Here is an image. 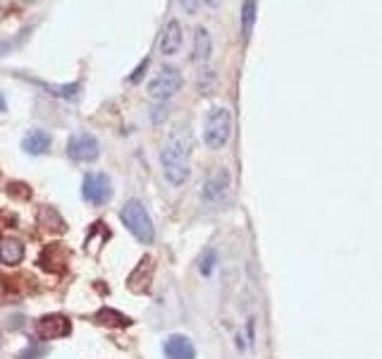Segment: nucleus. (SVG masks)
Masks as SVG:
<instances>
[{"mask_svg": "<svg viewBox=\"0 0 382 359\" xmlns=\"http://www.w3.org/2000/svg\"><path fill=\"white\" fill-rule=\"evenodd\" d=\"M38 87L48 89V94H53V96H60V98H65V101H77V98H79V91H82V84L79 82L58 84V87H48V84L38 82Z\"/></svg>", "mask_w": 382, "mask_h": 359, "instance_id": "20", "label": "nucleus"}, {"mask_svg": "<svg viewBox=\"0 0 382 359\" xmlns=\"http://www.w3.org/2000/svg\"><path fill=\"white\" fill-rule=\"evenodd\" d=\"M70 259H72V251L67 249L65 244L55 242V244L43 247L41 256H38V266L48 273H63L67 271V266H70Z\"/></svg>", "mask_w": 382, "mask_h": 359, "instance_id": "9", "label": "nucleus"}, {"mask_svg": "<svg viewBox=\"0 0 382 359\" xmlns=\"http://www.w3.org/2000/svg\"><path fill=\"white\" fill-rule=\"evenodd\" d=\"M215 266H217V251L215 249H206L204 256H201V261H199V271L208 278L213 271H215Z\"/></svg>", "mask_w": 382, "mask_h": 359, "instance_id": "21", "label": "nucleus"}, {"mask_svg": "<svg viewBox=\"0 0 382 359\" xmlns=\"http://www.w3.org/2000/svg\"><path fill=\"white\" fill-rule=\"evenodd\" d=\"M182 41H184L182 24H179L177 20H170L160 36V53L167 55V58H170V55H177L179 48H182Z\"/></svg>", "mask_w": 382, "mask_h": 359, "instance_id": "13", "label": "nucleus"}, {"mask_svg": "<svg viewBox=\"0 0 382 359\" xmlns=\"http://www.w3.org/2000/svg\"><path fill=\"white\" fill-rule=\"evenodd\" d=\"M120 218L125 223V228L142 244H151L155 240V226L153 218L148 216V211L144 209V204L139 199H129L120 211Z\"/></svg>", "mask_w": 382, "mask_h": 359, "instance_id": "3", "label": "nucleus"}, {"mask_svg": "<svg viewBox=\"0 0 382 359\" xmlns=\"http://www.w3.org/2000/svg\"><path fill=\"white\" fill-rule=\"evenodd\" d=\"M153 273H155V259L151 254H146L139 259L137 268L129 273L127 278V288L129 293L134 295H146L151 290V283H153Z\"/></svg>", "mask_w": 382, "mask_h": 359, "instance_id": "8", "label": "nucleus"}, {"mask_svg": "<svg viewBox=\"0 0 382 359\" xmlns=\"http://www.w3.org/2000/svg\"><path fill=\"white\" fill-rule=\"evenodd\" d=\"M67 156H70L75 163H91V161H96L100 156L98 139L89 132L75 134V137H70V142H67Z\"/></svg>", "mask_w": 382, "mask_h": 359, "instance_id": "6", "label": "nucleus"}, {"mask_svg": "<svg viewBox=\"0 0 382 359\" xmlns=\"http://www.w3.org/2000/svg\"><path fill=\"white\" fill-rule=\"evenodd\" d=\"M229 182H232V177H229L227 168H217V170L206 180L204 189H201V199H204L206 204H217V201L227 194Z\"/></svg>", "mask_w": 382, "mask_h": 359, "instance_id": "10", "label": "nucleus"}, {"mask_svg": "<svg viewBox=\"0 0 382 359\" xmlns=\"http://www.w3.org/2000/svg\"><path fill=\"white\" fill-rule=\"evenodd\" d=\"M184 84V77L182 72L177 70V67L172 65H165L160 67L158 72H155V77L148 82V87H146V94H148L153 101H160V103H167L172 96H177L179 89H182Z\"/></svg>", "mask_w": 382, "mask_h": 359, "instance_id": "4", "label": "nucleus"}, {"mask_svg": "<svg viewBox=\"0 0 382 359\" xmlns=\"http://www.w3.org/2000/svg\"><path fill=\"white\" fill-rule=\"evenodd\" d=\"M256 13H258V0H244L241 3V36L249 38L256 24Z\"/></svg>", "mask_w": 382, "mask_h": 359, "instance_id": "18", "label": "nucleus"}, {"mask_svg": "<svg viewBox=\"0 0 382 359\" xmlns=\"http://www.w3.org/2000/svg\"><path fill=\"white\" fill-rule=\"evenodd\" d=\"M213 84H215V72L213 70H201V75H199V91L201 94H211L213 91Z\"/></svg>", "mask_w": 382, "mask_h": 359, "instance_id": "23", "label": "nucleus"}, {"mask_svg": "<svg viewBox=\"0 0 382 359\" xmlns=\"http://www.w3.org/2000/svg\"><path fill=\"white\" fill-rule=\"evenodd\" d=\"M108 240H110V230L105 228V223L96 221L91 226V230H89V235H86V251L91 249L96 254V251L103 247V242H108Z\"/></svg>", "mask_w": 382, "mask_h": 359, "instance_id": "19", "label": "nucleus"}, {"mask_svg": "<svg viewBox=\"0 0 382 359\" xmlns=\"http://www.w3.org/2000/svg\"><path fill=\"white\" fill-rule=\"evenodd\" d=\"M162 352L167 359H196V347L194 343L182 333H175L162 343Z\"/></svg>", "mask_w": 382, "mask_h": 359, "instance_id": "12", "label": "nucleus"}, {"mask_svg": "<svg viewBox=\"0 0 382 359\" xmlns=\"http://www.w3.org/2000/svg\"><path fill=\"white\" fill-rule=\"evenodd\" d=\"M213 55V36L206 27H196L194 29V43H191V60L194 63H208Z\"/></svg>", "mask_w": 382, "mask_h": 359, "instance_id": "14", "label": "nucleus"}, {"mask_svg": "<svg viewBox=\"0 0 382 359\" xmlns=\"http://www.w3.org/2000/svg\"><path fill=\"white\" fill-rule=\"evenodd\" d=\"M82 196L91 206H105L112 199V182L105 173H89L82 182Z\"/></svg>", "mask_w": 382, "mask_h": 359, "instance_id": "5", "label": "nucleus"}, {"mask_svg": "<svg viewBox=\"0 0 382 359\" xmlns=\"http://www.w3.org/2000/svg\"><path fill=\"white\" fill-rule=\"evenodd\" d=\"M50 347L48 345H38V343H31L26 345V350L20 352V359H43L48 355Z\"/></svg>", "mask_w": 382, "mask_h": 359, "instance_id": "22", "label": "nucleus"}, {"mask_svg": "<svg viewBox=\"0 0 382 359\" xmlns=\"http://www.w3.org/2000/svg\"><path fill=\"white\" fill-rule=\"evenodd\" d=\"M93 321L98 326H108V328H129L132 326V318L125 316L122 312L110 309V307H100L98 312L93 314Z\"/></svg>", "mask_w": 382, "mask_h": 359, "instance_id": "16", "label": "nucleus"}, {"mask_svg": "<svg viewBox=\"0 0 382 359\" xmlns=\"http://www.w3.org/2000/svg\"><path fill=\"white\" fill-rule=\"evenodd\" d=\"M38 226H43L48 233H65L67 230L63 216H60L53 206H43L41 209V213H38Z\"/></svg>", "mask_w": 382, "mask_h": 359, "instance_id": "17", "label": "nucleus"}, {"mask_svg": "<svg viewBox=\"0 0 382 359\" xmlns=\"http://www.w3.org/2000/svg\"><path fill=\"white\" fill-rule=\"evenodd\" d=\"M177 3L187 15H196L199 13V8H201V0H177Z\"/></svg>", "mask_w": 382, "mask_h": 359, "instance_id": "25", "label": "nucleus"}, {"mask_svg": "<svg viewBox=\"0 0 382 359\" xmlns=\"http://www.w3.org/2000/svg\"><path fill=\"white\" fill-rule=\"evenodd\" d=\"M162 175L172 187H182L191 175V134L179 127L160 151Z\"/></svg>", "mask_w": 382, "mask_h": 359, "instance_id": "1", "label": "nucleus"}, {"mask_svg": "<svg viewBox=\"0 0 382 359\" xmlns=\"http://www.w3.org/2000/svg\"><path fill=\"white\" fill-rule=\"evenodd\" d=\"M24 259V244L17 237H0V263L3 266H20Z\"/></svg>", "mask_w": 382, "mask_h": 359, "instance_id": "15", "label": "nucleus"}, {"mask_svg": "<svg viewBox=\"0 0 382 359\" xmlns=\"http://www.w3.org/2000/svg\"><path fill=\"white\" fill-rule=\"evenodd\" d=\"M8 113V98H5V94L0 91V117Z\"/></svg>", "mask_w": 382, "mask_h": 359, "instance_id": "27", "label": "nucleus"}, {"mask_svg": "<svg viewBox=\"0 0 382 359\" xmlns=\"http://www.w3.org/2000/svg\"><path fill=\"white\" fill-rule=\"evenodd\" d=\"M232 139V110L227 105H213L206 115L204 142L211 151H220Z\"/></svg>", "mask_w": 382, "mask_h": 359, "instance_id": "2", "label": "nucleus"}, {"mask_svg": "<svg viewBox=\"0 0 382 359\" xmlns=\"http://www.w3.org/2000/svg\"><path fill=\"white\" fill-rule=\"evenodd\" d=\"M50 147H53V137H50L46 130H41V127H31V130L22 137V149H24V154H29V156L48 154Z\"/></svg>", "mask_w": 382, "mask_h": 359, "instance_id": "11", "label": "nucleus"}, {"mask_svg": "<svg viewBox=\"0 0 382 359\" xmlns=\"http://www.w3.org/2000/svg\"><path fill=\"white\" fill-rule=\"evenodd\" d=\"M33 330H36L38 340H58L72 333V323L63 314H46V316L38 318Z\"/></svg>", "mask_w": 382, "mask_h": 359, "instance_id": "7", "label": "nucleus"}, {"mask_svg": "<svg viewBox=\"0 0 382 359\" xmlns=\"http://www.w3.org/2000/svg\"><path fill=\"white\" fill-rule=\"evenodd\" d=\"M8 194L10 196H22V199H26V196L31 194V189L26 187V184H22V182H10L8 184Z\"/></svg>", "mask_w": 382, "mask_h": 359, "instance_id": "24", "label": "nucleus"}, {"mask_svg": "<svg viewBox=\"0 0 382 359\" xmlns=\"http://www.w3.org/2000/svg\"><path fill=\"white\" fill-rule=\"evenodd\" d=\"M204 3H206V5H211V8H217V5H220L222 0H204Z\"/></svg>", "mask_w": 382, "mask_h": 359, "instance_id": "29", "label": "nucleus"}, {"mask_svg": "<svg viewBox=\"0 0 382 359\" xmlns=\"http://www.w3.org/2000/svg\"><path fill=\"white\" fill-rule=\"evenodd\" d=\"M148 63H151V60H148V58H144L142 63H139V67H137V70H134V75L129 77V82H132V84H137L139 80H142V77H144V72L148 70Z\"/></svg>", "mask_w": 382, "mask_h": 359, "instance_id": "26", "label": "nucleus"}, {"mask_svg": "<svg viewBox=\"0 0 382 359\" xmlns=\"http://www.w3.org/2000/svg\"><path fill=\"white\" fill-rule=\"evenodd\" d=\"M5 293H8V278L0 276V300L5 297Z\"/></svg>", "mask_w": 382, "mask_h": 359, "instance_id": "28", "label": "nucleus"}]
</instances>
